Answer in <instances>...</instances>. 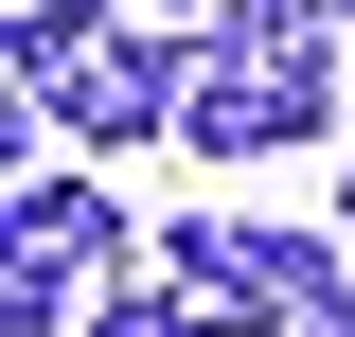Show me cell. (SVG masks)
Segmentation results:
<instances>
[{"instance_id": "1", "label": "cell", "mask_w": 355, "mask_h": 337, "mask_svg": "<svg viewBox=\"0 0 355 337\" xmlns=\"http://www.w3.org/2000/svg\"><path fill=\"white\" fill-rule=\"evenodd\" d=\"M178 142H196V160H284V142H320V36H302V0H214V18H196V107H178Z\"/></svg>"}, {"instance_id": "2", "label": "cell", "mask_w": 355, "mask_h": 337, "mask_svg": "<svg viewBox=\"0 0 355 337\" xmlns=\"http://www.w3.org/2000/svg\"><path fill=\"white\" fill-rule=\"evenodd\" d=\"M125 266V196L89 178H36L18 160V266H0V337H71V284Z\"/></svg>"}, {"instance_id": "3", "label": "cell", "mask_w": 355, "mask_h": 337, "mask_svg": "<svg viewBox=\"0 0 355 337\" xmlns=\"http://www.w3.org/2000/svg\"><path fill=\"white\" fill-rule=\"evenodd\" d=\"M320 284H338V266H320V231H266V213H196V231H178V302H231V320H302Z\"/></svg>"}, {"instance_id": "4", "label": "cell", "mask_w": 355, "mask_h": 337, "mask_svg": "<svg viewBox=\"0 0 355 337\" xmlns=\"http://www.w3.org/2000/svg\"><path fill=\"white\" fill-rule=\"evenodd\" d=\"M178 107H196V36H89L53 71V125L71 142H160Z\"/></svg>"}, {"instance_id": "5", "label": "cell", "mask_w": 355, "mask_h": 337, "mask_svg": "<svg viewBox=\"0 0 355 337\" xmlns=\"http://www.w3.org/2000/svg\"><path fill=\"white\" fill-rule=\"evenodd\" d=\"M266 337H355V302H338V284H320V302H302V320H266Z\"/></svg>"}, {"instance_id": "6", "label": "cell", "mask_w": 355, "mask_h": 337, "mask_svg": "<svg viewBox=\"0 0 355 337\" xmlns=\"http://www.w3.org/2000/svg\"><path fill=\"white\" fill-rule=\"evenodd\" d=\"M302 36H320V53H338V36H355V0H302Z\"/></svg>"}, {"instance_id": "7", "label": "cell", "mask_w": 355, "mask_h": 337, "mask_svg": "<svg viewBox=\"0 0 355 337\" xmlns=\"http://www.w3.org/2000/svg\"><path fill=\"white\" fill-rule=\"evenodd\" d=\"M178 18H214V0H178Z\"/></svg>"}]
</instances>
